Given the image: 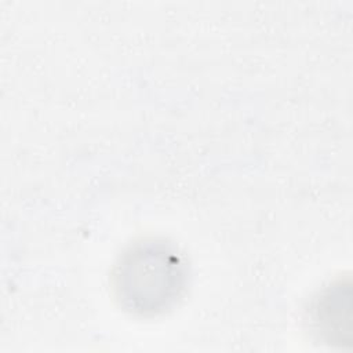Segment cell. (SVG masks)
Segmentation results:
<instances>
[{
  "label": "cell",
  "instance_id": "6da1fadb",
  "mask_svg": "<svg viewBox=\"0 0 353 353\" xmlns=\"http://www.w3.org/2000/svg\"><path fill=\"white\" fill-rule=\"evenodd\" d=\"M186 279V263L174 245L145 239L120 255L112 273V285L124 310L149 317L164 313L178 302Z\"/></svg>",
  "mask_w": 353,
  "mask_h": 353
}]
</instances>
